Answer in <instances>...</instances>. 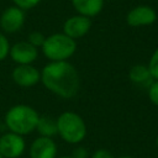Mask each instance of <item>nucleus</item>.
Masks as SVG:
<instances>
[{
    "label": "nucleus",
    "instance_id": "nucleus-1",
    "mask_svg": "<svg viewBox=\"0 0 158 158\" xmlns=\"http://www.w3.org/2000/svg\"><path fill=\"white\" fill-rule=\"evenodd\" d=\"M43 86L62 99L74 98L80 89V77L77 68L68 60L48 62L41 69Z\"/></svg>",
    "mask_w": 158,
    "mask_h": 158
},
{
    "label": "nucleus",
    "instance_id": "nucleus-2",
    "mask_svg": "<svg viewBox=\"0 0 158 158\" xmlns=\"http://www.w3.org/2000/svg\"><path fill=\"white\" fill-rule=\"evenodd\" d=\"M38 118L40 114L35 107L26 104H17L6 111L4 122L10 132L26 136L36 131Z\"/></svg>",
    "mask_w": 158,
    "mask_h": 158
},
{
    "label": "nucleus",
    "instance_id": "nucleus-3",
    "mask_svg": "<svg viewBox=\"0 0 158 158\" xmlns=\"http://www.w3.org/2000/svg\"><path fill=\"white\" fill-rule=\"evenodd\" d=\"M57 135L69 144H79L86 137V123L74 111H64L57 118Z\"/></svg>",
    "mask_w": 158,
    "mask_h": 158
},
{
    "label": "nucleus",
    "instance_id": "nucleus-4",
    "mask_svg": "<svg viewBox=\"0 0 158 158\" xmlns=\"http://www.w3.org/2000/svg\"><path fill=\"white\" fill-rule=\"evenodd\" d=\"M41 51L49 62L68 60L77 51V42L63 32H57L44 38Z\"/></svg>",
    "mask_w": 158,
    "mask_h": 158
},
{
    "label": "nucleus",
    "instance_id": "nucleus-5",
    "mask_svg": "<svg viewBox=\"0 0 158 158\" xmlns=\"http://www.w3.org/2000/svg\"><path fill=\"white\" fill-rule=\"evenodd\" d=\"M26 149L23 136L6 132L0 136V154L2 158H20Z\"/></svg>",
    "mask_w": 158,
    "mask_h": 158
},
{
    "label": "nucleus",
    "instance_id": "nucleus-6",
    "mask_svg": "<svg viewBox=\"0 0 158 158\" xmlns=\"http://www.w3.org/2000/svg\"><path fill=\"white\" fill-rule=\"evenodd\" d=\"M26 21L25 11L15 5L6 7L0 15V28L2 33L19 32Z\"/></svg>",
    "mask_w": 158,
    "mask_h": 158
},
{
    "label": "nucleus",
    "instance_id": "nucleus-7",
    "mask_svg": "<svg viewBox=\"0 0 158 158\" xmlns=\"http://www.w3.org/2000/svg\"><path fill=\"white\" fill-rule=\"evenodd\" d=\"M157 21V12L149 5H137L126 15V22L131 27L151 26Z\"/></svg>",
    "mask_w": 158,
    "mask_h": 158
},
{
    "label": "nucleus",
    "instance_id": "nucleus-8",
    "mask_svg": "<svg viewBox=\"0 0 158 158\" xmlns=\"http://www.w3.org/2000/svg\"><path fill=\"white\" fill-rule=\"evenodd\" d=\"M9 57L17 65L32 64L38 58V48L32 46L28 41H19L10 46Z\"/></svg>",
    "mask_w": 158,
    "mask_h": 158
},
{
    "label": "nucleus",
    "instance_id": "nucleus-9",
    "mask_svg": "<svg viewBox=\"0 0 158 158\" xmlns=\"http://www.w3.org/2000/svg\"><path fill=\"white\" fill-rule=\"evenodd\" d=\"M11 79L21 88H31L41 81V70L32 64L16 65L11 72Z\"/></svg>",
    "mask_w": 158,
    "mask_h": 158
},
{
    "label": "nucleus",
    "instance_id": "nucleus-10",
    "mask_svg": "<svg viewBox=\"0 0 158 158\" xmlns=\"http://www.w3.org/2000/svg\"><path fill=\"white\" fill-rule=\"evenodd\" d=\"M91 28V19L83 15H73L63 23V33L73 40H78L89 33Z\"/></svg>",
    "mask_w": 158,
    "mask_h": 158
},
{
    "label": "nucleus",
    "instance_id": "nucleus-11",
    "mask_svg": "<svg viewBox=\"0 0 158 158\" xmlns=\"http://www.w3.org/2000/svg\"><path fill=\"white\" fill-rule=\"evenodd\" d=\"M57 143L53 138L38 136L28 148L30 158H57Z\"/></svg>",
    "mask_w": 158,
    "mask_h": 158
},
{
    "label": "nucleus",
    "instance_id": "nucleus-12",
    "mask_svg": "<svg viewBox=\"0 0 158 158\" xmlns=\"http://www.w3.org/2000/svg\"><path fill=\"white\" fill-rule=\"evenodd\" d=\"M77 14L89 19L98 16L104 9V0H70Z\"/></svg>",
    "mask_w": 158,
    "mask_h": 158
},
{
    "label": "nucleus",
    "instance_id": "nucleus-13",
    "mask_svg": "<svg viewBox=\"0 0 158 158\" xmlns=\"http://www.w3.org/2000/svg\"><path fill=\"white\" fill-rule=\"evenodd\" d=\"M128 79L135 85L146 86V88H148L149 84L153 81V78L148 70V67L144 64H136L131 67L128 70Z\"/></svg>",
    "mask_w": 158,
    "mask_h": 158
},
{
    "label": "nucleus",
    "instance_id": "nucleus-14",
    "mask_svg": "<svg viewBox=\"0 0 158 158\" xmlns=\"http://www.w3.org/2000/svg\"><path fill=\"white\" fill-rule=\"evenodd\" d=\"M36 131L38 132L40 136L43 137H49L53 138L57 135V123H56V118L51 117V116H41L38 118L37 126H36Z\"/></svg>",
    "mask_w": 158,
    "mask_h": 158
},
{
    "label": "nucleus",
    "instance_id": "nucleus-15",
    "mask_svg": "<svg viewBox=\"0 0 158 158\" xmlns=\"http://www.w3.org/2000/svg\"><path fill=\"white\" fill-rule=\"evenodd\" d=\"M147 67H148V70H149L153 80H158V47L153 51Z\"/></svg>",
    "mask_w": 158,
    "mask_h": 158
},
{
    "label": "nucleus",
    "instance_id": "nucleus-16",
    "mask_svg": "<svg viewBox=\"0 0 158 158\" xmlns=\"http://www.w3.org/2000/svg\"><path fill=\"white\" fill-rule=\"evenodd\" d=\"M44 38H46V36L41 31H32V32H30V35L27 37V41L32 46H35L36 48H41L43 42H44Z\"/></svg>",
    "mask_w": 158,
    "mask_h": 158
},
{
    "label": "nucleus",
    "instance_id": "nucleus-17",
    "mask_svg": "<svg viewBox=\"0 0 158 158\" xmlns=\"http://www.w3.org/2000/svg\"><path fill=\"white\" fill-rule=\"evenodd\" d=\"M10 46L11 44H10L7 37L5 36V33L0 32V62H2L4 59H6V57H9Z\"/></svg>",
    "mask_w": 158,
    "mask_h": 158
},
{
    "label": "nucleus",
    "instance_id": "nucleus-18",
    "mask_svg": "<svg viewBox=\"0 0 158 158\" xmlns=\"http://www.w3.org/2000/svg\"><path fill=\"white\" fill-rule=\"evenodd\" d=\"M147 95H148V99L149 101L158 106V80H153L149 86L147 88Z\"/></svg>",
    "mask_w": 158,
    "mask_h": 158
},
{
    "label": "nucleus",
    "instance_id": "nucleus-19",
    "mask_svg": "<svg viewBox=\"0 0 158 158\" xmlns=\"http://www.w3.org/2000/svg\"><path fill=\"white\" fill-rule=\"evenodd\" d=\"M41 1L42 0H12L14 5L17 6V7H20V9H22L23 11L31 10V9L36 7Z\"/></svg>",
    "mask_w": 158,
    "mask_h": 158
},
{
    "label": "nucleus",
    "instance_id": "nucleus-20",
    "mask_svg": "<svg viewBox=\"0 0 158 158\" xmlns=\"http://www.w3.org/2000/svg\"><path fill=\"white\" fill-rule=\"evenodd\" d=\"M73 158H90V154L88 152V149L83 146H78L73 149L72 154H70Z\"/></svg>",
    "mask_w": 158,
    "mask_h": 158
},
{
    "label": "nucleus",
    "instance_id": "nucleus-21",
    "mask_svg": "<svg viewBox=\"0 0 158 158\" xmlns=\"http://www.w3.org/2000/svg\"><path fill=\"white\" fill-rule=\"evenodd\" d=\"M90 158H115L112 156V153L105 148H99L96 151H94L93 154H90Z\"/></svg>",
    "mask_w": 158,
    "mask_h": 158
},
{
    "label": "nucleus",
    "instance_id": "nucleus-22",
    "mask_svg": "<svg viewBox=\"0 0 158 158\" xmlns=\"http://www.w3.org/2000/svg\"><path fill=\"white\" fill-rule=\"evenodd\" d=\"M117 158H133L132 156H120V157H117Z\"/></svg>",
    "mask_w": 158,
    "mask_h": 158
},
{
    "label": "nucleus",
    "instance_id": "nucleus-23",
    "mask_svg": "<svg viewBox=\"0 0 158 158\" xmlns=\"http://www.w3.org/2000/svg\"><path fill=\"white\" fill-rule=\"evenodd\" d=\"M57 158H73L72 156H62V157H57Z\"/></svg>",
    "mask_w": 158,
    "mask_h": 158
},
{
    "label": "nucleus",
    "instance_id": "nucleus-24",
    "mask_svg": "<svg viewBox=\"0 0 158 158\" xmlns=\"http://www.w3.org/2000/svg\"><path fill=\"white\" fill-rule=\"evenodd\" d=\"M156 146H157V148H158V136H157V138H156Z\"/></svg>",
    "mask_w": 158,
    "mask_h": 158
},
{
    "label": "nucleus",
    "instance_id": "nucleus-25",
    "mask_svg": "<svg viewBox=\"0 0 158 158\" xmlns=\"http://www.w3.org/2000/svg\"><path fill=\"white\" fill-rule=\"evenodd\" d=\"M0 128H1V120H0Z\"/></svg>",
    "mask_w": 158,
    "mask_h": 158
},
{
    "label": "nucleus",
    "instance_id": "nucleus-26",
    "mask_svg": "<svg viewBox=\"0 0 158 158\" xmlns=\"http://www.w3.org/2000/svg\"><path fill=\"white\" fill-rule=\"evenodd\" d=\"M0 158H2V157H1V154H0Z\"/></svg>",
    "mask_w": 158,
    "mask_h": 158
}]
</instances>
